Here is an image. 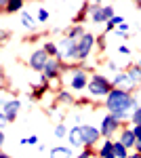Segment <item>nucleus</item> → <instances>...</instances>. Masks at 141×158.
<instances>
[{"mask_svg":"<svg viewBox=\"0 0 141 158\" xmlns=\"http://www.w3.org/2000/svg\"><path fill=\"white\" fill-rule=\"evenodd\" d=\"M112 17H116V11L112 4H99V2H91V19L95 23H103L106 25Z\"/></svg>","mask_w":141,"mask_h":158,"instance_id":"39448f33","label":"nucleus"},{"mask_svg":"<svg viewBox=\"0 0 141 158\" xmlns=\"http://www.w3.org/2000/svg\"><path fill=\"white\" fill-rule=\"evenodd\" d=\"M118 53H122V55H129L131 49H129V47H124V44H120V47H118Z\"/></svg>","mask_w":141,"mask_h":158,"instance_id":"e433bc0d","label":"nucleus"},{"mask_svg":"<svg viewBox=\"0 0 141 158\" xmlns=\"http://www.w3.org/2000/svg\"><path fill=\"white\" fill-rule=\"evenodd\" d=\"M61 59H48L47 68H44V72H42V78L48 80V82H53V80H59L61 78Z\"/></svg>","mask_w":141,"mask_h":158,"instance_id":"9d476101","label":"nucleus"},{"mask_svg":"<svg viewBox=\"0 0 141 158\" xmlns=\"http://www.w3.org/2000/svg\"><path fill=\"white\" fill-rule=\"evenodd\" d=\"M19 17H21V23H23V27H27V30H34V27H36V21H38V19H36L32 13L23 11Z\"/></svg>","mask_w":141,"mask_h":158,"instance_id":"393cba45","label":"nucleus"},{"mask_svg":"<svg viewBox=\"0 0 141 158\" xmlns=\"http://www.w3.org/2000/svg\"><path fill=\"white\" fill-rule=\"evenodd\" d=\"M135 152H137V154H139V156H141V139H139V141H137V146H135Z\"/></svg>","mask_w":141,"mask_h":158,"instance_id":"ea45409f","label":"nucleus"},{"mask_svg":"<svg viewBox=\"0 0 141 158\" xmlns=\"http://www.w3.org/2000/svg\"><path fill=\"white\" fill-rule=\"evenodd\" d=\"M139 65H141V63H139Z\"/></svg>","mask_w":141,"mask_h":158,"instance_id":"a18cd8bd","label":"nucleus"},{"mask_svg":"<svg viewBox=\"0 0 141 158\" xmlns=\"http://www.w3.org/2000/svg\"><path fill=\"white\" fill-rule=\"evenodd\" d=\"M82 133H84V148H95L101 139V131L93 124H82Z\"/></svg>","mask_w":141,"mask_h":158,"instance_id":"9b49d317","label":"nucleus"},{"mask_svg":"<svg viewBox=\"0 0 141 158\" xmlns=\"http://www.w3.org/2000/svg\"><path fill=\"white\" fill-rule=\"evenodd\" d=\"M114 152H116V158H129L131 156V150L122 141H118V139L114 141Z\"/></svg>","mask_w":141,"mask_h":158,"instance_id":"a878e982","label":"nucleus"},{"mask_svg":"<svg viewBox=\"0 0 141 158\" xmlns=\"http://www.w3.org/2000/svg\"><path fill=\"white\" fill-rule=\"evenodd\" d=\"M97 158H116L114 139H103V141H101V146L97 148Z\"/></svg>","mask_w":141,"mask_h":158,"instance_id":"f3484780","label":"nucleus"},{"mask_svg":"<svg viewBox=\"0 0 141 158\" xmlns=\"http://www.w3.org/2000/svg\"><path fill=\"white\" fill-rule=\"evenodd\" d=\"M19 110H21V101H19V99H2V112H0V114H4L9 122L17 120Z\"/></svg>","mask_w":141,"mask_h":158,"instance_id":"1a4fd4ad","label":"nucleus"},{"mask_svg":"<svg viewBox=\"0 0 141 158\" xmlns=\"http://www.w3.org/2000/svg\"><path fill=\"white\" fill-rule=\"evenodd\" d=\"M93 49H97V38H95L91 32H86V34L78 40V61L84 63V61L91 57Z\"/></svg>","mask_w":141,"mask_h":158,"instance_id":"0eeeda50","label":"nucleus"},{"mask_svg":"<svg viewBox=\"0 0 141 158\" xmlns=\"http://www.w3.org/2000/svg\"><path fill=\"white\" fill-rule=\"evenodd\" d=\"M86 17H91V2L80 4V11L76 13V17H74V25H82L86 21Z\"/></svg>","mask_w":141,"mask_h":158,"instance_id":"6ab92c4d","label":"nucleus"},{"mask_svg":"<svg viewBox=\"0 0 141 158\" xmlns=\"http://www.w3.org/2000/svg\"><path fill=\"white\" fill-rule=\"evenodd\" d=\"M118 141H122L129 150H135V146H137V137H135V133H133V129L126 127V124H124V129L118 133Z\"/></svg>","mask_w":141,"mask_h":158,"instance_id":"2eb2a0df","label":"nucleus"},{"mask_svg":"<svg viewBox=\"0 0 141 158\" xmlns=\"http://www.w3.org/2000/svg\"><path fill=\"white\" fill-rule=\"evenodd\" d=\"M76 106H89V99H76Z\"/></svg>","mask_w":141,"mask_h":158,"instance_id":"58836bf2","label":"nucleus"},{"mask_svg":"<svg viewBox=\"0 0 141 158\" xmlns=\"http://www.w3.org/2000/svg\"><path fill=\"white\" fill-rule=\"evenodd\" d=\"M59 44V57L61 61H78V40H70V38H61Z\"/></svg>","mask_w":141,"mask_h":158,"instance_id":"20e7f679","label":"nucleus"},{"mask_svg":"<svg viewBox=\"0 0 141 158\" xmlns=\"http://www.w3.org/2000/svg\"><path fill=\"white\" fill-rule=\"evenodd\" d=\"M36 19L40 21V23H47L48 19H51V13L47 9H38V15H36Z\"/></svg>","mask_w":141,"mask_h":158,"instance_id":"c85d7f7f","label":"nucleus"},{"mask_svg":"<svg viewBox=\"0 0 141 158\" xmlns=\"http://www.w3.org/2000/svg\"><path fill=\"white\" fill-rule=\"evenodd\" d=\"M112 85H114V89H124V91H129V93H133V89H135V85L131 82L129 74H126V70H122V72H118L114 78H112Z\"/></svg>","mask_w":141,"mask_h":158,"instance_id":"f8f14e48","label":"nucleus"},{"mask_svg":"<svg viewBox=\"0 0 141 158\" xmlns=\"http://www.w3.org/2000/svg\"><path fill=\"white\" fill-rule=\"evenodd\" d=\"M48 59H51V57L47 55V51H44V49H36L34 53L30 55L27 65H30L34 72H40V74H42V72H44V68H47V63H48Z\"/></svg>","mask_w":141,"mask_h":158,"instance_id":"6e6552de","label":"nucleus"},{"mask_svg":"<svg viewBox=\"0 0 141 158\" xmlns=\"http://www.w3.org/2000/svg\"><path fill=\"white\" fill-rule=\"evenodd\" d=\"M84 34H86V32H84V25H74V23H72L70 27L65 30V34H63V36L70 38V40H80Z\"/></svg>","mask_w":141,"mask_h":158,"instance_id":"aec40b11","label":"nucleus"},{"mask_svg":"<svg viewBox=\"0 0 141 158\" xmlns=\"http://www.w3.org/2000/svg\"><path fill=\"white\" fill-rule=\"evenodd\" d=\"M116 32V36H122V38H129V23H122L120 27L114 30Z\"/></svg>","mask_w":141,"mask_h":158,"instance_id":"7c9ffc66","label":"nucleus"},{"mask_svg":"<svg viewBox=\"0 0 141 158\" xmlns=\"http://www.w3.org/2000/svg\"><path fill=\"white\" fill-rule=\"evenodd\" d=\"M91 156H97V150H95V148H84L82 152H80L78 156H74V158H91Z\"/></svg>","mask_w":141,"mask_h":158,"instance_id":"c756f323","label":"nucleus"},{"mask_svg":"<svg viewBox=\"0 0 141 158\" xmlns=\"http://www.w3.org/2000/svg\"><path fill=\"white\" fill-rule=\"evenodd\" d=\"M27 146H40L38 143V135H30L27 137Z\"/></svg>","mask_w":141,"mask_h":158,"instance_id":"72a5a7b5","label":"nucleus"},{"mask_svg":"<svg viewBox=\"0 0 141 158\" xmlns=\"http://www.w3.org/2000/svg\"><path fill=\"white\" fill-rule=\"evenodd\" d=\"M70 135V131H68V127L63 124V122H59L57 127H55V137H59V139H63V137H68Z\"/></svg>","mask_w":141,"mask_h":158,"instance_id":"bb28decb","label":"nucleus"},{"mask_svg":"<svg viewBox=\"0 0 141 158\" xmlns=\"http://www.w3.org/2000/svg\"><path fill=\"white\" fill-rule=\"evenodd\" d=\"M135 6H137V9H141V0H139V2H135Z\"/></svg>","mask_w":141,"mask_h":158,"instance_id":"c03bdc74","label":"nucleus"},{"mask_svg":"<svg viewBox=\"0 0 141 158\" xmlns=\"http://www.w3.org/2000/svg\"><path fill=\"white\" fill-rule=\"evenodd\" d=\"M6 124H9L6 116H4V114H0V131H4V129H6Z\"/></svg>","mask_w":141,"mask_h":158,"instance_id":"f704fd0d","label":"nucleus"},{"mask_svg":"<svg viewBox=\"0 0 141 158\" xmlns=\"http://www.w3.org/2000/svg\"><path fill=\"white\" fill-rule=\"evenodd\" d=\"M42 49L47 51V55L51 57V59H57V57H59V44H57V42H53V40H47V42L42 44Z\"/></svg>","mask_w":141,"mask_h":158,"instance_id":"b1692460","label":"nucleus"},{"mask_svg":"<svg viewBox=\"0 0 141 158\" xmlns=\"http://www.w3.org/2000/svg\"><path fill=\"white\" fill-rule=\"evenodd\" d=\"M93 97H107L112 91H114V85L112 80L103 76V74H91V82H89V89H86Z\"/></svg>","mask_w":141,"mask_h":158,"instance_id":"f03ea898","label":"nucleus"},{"mask_svg":"<svg viewBox=\"0 0 141 158\" xmlns=\"http://www.w3.org/2000/svg\"><path fill=\"white\" fill-rule=\"evenodd\" d=\"M106 108L112 116H116V118H120V120L124 122V118L129 116V112H135V110L139 108V101H137V97H135L133 93H129V91H124V89H114L106 97Z\"/></svg>","mask_w":141,"mask_h":158,"instance_id":"f257e3e1","label":"nucleus"},{"mask_svg":"<svg viewBox=\"0 0 141 158\" xmlns=\"http://www.w3.org/2000/svg\"><path fill=\"white\" fill-rule=\"evenodd\" d=\"M0 13L11 15V13H23V0H0Z\"/></svg>","mask_w":141,"mask_h":158,"instance_id":"ddd939ff","label":"nucleus"},{"mask_svg":"<svg viewBox=\"0 0 141 158\" xmlns=\"http://www.w3.org/2000/svg\"><path fill=\"white\" fill-rule=\"evenodd\" d=\"M131 122H133V127H141V106L131 114Z\"/></svg>","mask_w":141,"mask_h":158,"instance_id":"cd10ccee","label":"nucleus"},{"mask_svg":"<svg viewBox=\"0 0 141 158\" xmlns=\"http://www.w3.org/2000/svg\"><path fill=\"white\" fill-rule=\"evenodd\" d=\"M57 103H59V106H72V103H76V97L72 95L70 91L63 89V91H59V93H57Z\"/></svg>","mask_w":141,"mask_h":158,"instance_id":"4be33fe9","label":"nucleus"},{"mask_svg":"<svg viewBox=\"0 0 141 158\" xmlns=\"http://www.w3.org/2000/svg\"><path fill=\"white\" fill-rule=\"evenodd\" d=\"M97 51H99V53H103V51H106V34L97 36Z\"/></svg>","mask_w":141,"mask_h":158,"instance_id":"2f4dec72","label":"nucleus"},{"mask_svg":"<svg viewBox=\"0 0 141 158\" xmlns=\"http://www.w3.org/2000/svg\"><path fill=\"white\" fill-rule=\"evenodd\" d=\"M106 65H107V68H110V70H112V72H122V70H118V65H116V63H114V61H107V63H106Z\"/></svg>","mask_w":141,"mask_h":158,"instance_id":"c9c22d12","label":"nucleus"},{"mask_svg":"<svg viewBox=\"0 0 141 158\" xmlns=\"http://www.w3.org/2000/svg\"><path fill=\"white\" fill-rule=\"evenodd\" d=\"M4 139H6L4 137V131H0V146H4Z\"/></svg>","mask_w":141,"mask_h":158,"instance_id":"a19ab883","label":"nucleus"},{"mask_svg":"<svg viewBox=\"0 0 141 158\" xmlns=\"http://www.w3.org/2000/svg\"><path fill=\"white\" fill-rule=\"evenodd\" d=\"M89 82H91V74L84 70V65H78L70 78V89L76 91V93H80L84 89H89Z\"/></svg>","mask_w":141,"mask_h":158,"instance_id":"423d86ee","label":"nucleus"},{"mask_svg":"<svg viewBox=\"0 0 141 158\" xmlns=\"http://www.w3.org/2000/svg\"><path fill=\"white\" fill-rule=\"evenodd\" d=\"M48 89H51V82L42 78V80H40V85H34V86H32L30 99H32V101H42V97L48 93Z\"/></svg>","mask_w":141,"mask_h":158,"instance_id":"dca6fc26","label":"nucleus"},{"mask_svg":"<svg viewBox=\"0 0 141 158\" xmlns=\"http://www.w3.org/2000/svg\"><path fill=\"white\" fill-rule=\"evenodd\" d=\"M51 158H74V152L68 146H57L51 148Z\"/></svg>","mask_w":141,"mask_h":158,"instance_id":"412c9836","label":"nucleus"},{"mask_svg":"<svg viewBox=\"0 0 141 158\" xmlns=\"http://www.w3.org/2000/svg\"><path fill=\"white\" fill-rule=\"evenodd\" d=\"M0 158H11V156H9L6 152H2V154H0Z\"/></svg>","mask_w":141,"mask_h":158,"instance_id":"37998d69","label":"nucleus"},{"mask_svg":"<svg viewBox=\"0 0 141 158\" xmlns=\"http://www.w3.org/2000/svg\"><path fill=\"white\" fill-rule=\"evenodd\" d=\"M68 141H70L72 148H84V133H82V124H76L70 129V135H68Z\"/></svg>","mask_w":141,"mask_h":158,"instance_id":"4468645a","label":"nucleus"},{"mask_svg":"<svg viewBox=\"0 0 141 158\" xmlns=\"http://www.w3.org/2000/svg\"><path fill=\"white\" fill-rule=\"evenodd\" d=\"M129 158H141V156H139V154H137V152H133V154H131Z\"/></svg>","mask_w":141,"mask_h":158,"instance_id":"79ce46f5","label":"nucleus"},{"mask_svg":"<svg viewBox=\"0 0 141 158\" xmlns=\"http://www.w3.org/2000/svg\"><path fill=\"white\" fill-rule=\"evenodd\" d=\"M9 38H11V32H9V30H2V36H0V44L4 47V44L9 42Z\"/></svg>","mask_w":141,"mask_h":158,"instance_id":"473e14b6","label":"nucleus"},{"mask_svg":"<svg viewBox=\"0 0 141 158\" xmlns=\"http://www.w3.org/2000/svg\"><path fill=\"white\" fill-rule=\"evenodd\" d=\"M122 23H126L122 15H116V17H112V19H110V21L106 23V30H103V34H107V32H114V30H116V27H120Z\"/></svg>","mask_w":141,"mask_h":158,"instance_id":"5701e85b","label":"nucleus"},{"mask_svg":"<svg viewBox=\"0 0 141 158\" xmlns=\"http://www.w3.org/2000/svg\"><path fill=\"white\" fill-rule=\"evenodd\" d=\"M124 129V122L120 120V118H116V116H112V114H106L103 118H101V127H99V131H101V135L106 137V139H112L116 133H120Z\"/></svg>","mask_w":141,"mask_h":158,"instance_id":"7ed1b4c3","label":"nucleus"},{"mask_svg":"<svg viewBox=\"0 0 141 158\" xmlns=\"http://www.w3.org/2000/svg\"><path fill=\"white\" fill-rule=\"evenodd\" d=\"M133 129V133H135V137H137V141L141 139V127H131Z\"/></svg>","mask_w":141,"mask_h":158,"instance_id":"4c0bfd02","label":"nucleus"},{"mask_svg":"<svg viewBox=\"0 0 141 158\" xmlns=\"http://www.w3.org/2000/svg\"><path fill=\"white\" fill-rule=\"evenodd\" d=\"M126 74H129L131 82L135 86L141 85V65L139 63H129V65H126Z\"/></svg>","mask_w":141,"mask_h":158,"instance_id":"a211bd4d","label":"nucleus"}]
</instances>
